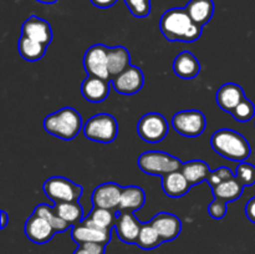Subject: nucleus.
<instances>
[{
  "label": "nucleus",
  "mask_w": 255,
  "mask_h": 254,
  "mask_svg": "<svg viewBox=\"0 0 255 254\" xmlns=\"http://www.w3.org/2000/svg\"><path fill=\"white\" fill-rule=\"evenodd\" d=\"M109 49L104 44H96L86 50L84 56V67L89 76L110 80Z\"/></svg>",
  "instance_id": "obj_9"
},
{
  "label": "nucleus",
  "mask_w": 255,
  "mask_h": 254,
  "mask_svg": "<svg viewBox=\"0 0 255 254\" xmlns=\"http://www.w3.org/2000/svg\"><path fill=\"white\" fill-rule=\"evenodd\" d=\"M142 223L137 221L136 217L133 216V212L128 211H117L116 213V223H115V229L124 243L127 244H136L138 239L139 231H141Z\"/></svg>",
  "instance_id": "obj_10"
},
{
  "label": "nucleus",
  "mask_w": 255,
  "mask_h": 254,
  "mask_svg": "<svg viewBox=\"0 0 255 254\" xmlns=\"http://www.w3.org/2000/svg\"><path fill=\"white\" fill-rule=\"evenodd\" d=\"M236 178L243 184L244 187L253 186L255 183V166L248 162H239L237 167Z\"/></svg>",
  "instance_id": "obj_31"
},
{
  "label": "nucleus",
  "mask_w": 255,
  "mask_h": 254,
  "mask_svg": "<svg viewBox=\"0 0 255 254\" xmlns=\"http://www.w3.org/2000/svg\"><path fill=\"white\" fill-rule=\"evenodd\" d=\"M129 52L124 46H115L109 49V71L111 79L119 76L129 66Z\"/></svg>",
  "instance_id": "obj_24"
},
{
  "label": "nucleus",
  "mask_w": 255,
  "mask_h": 254,
  "mask_svg": "<svg viewBox=\"0 0 255 254\" xmlns=\"http://www.w3.org/2000/svg\"><path fill=\"white\" fill-rule=\"evenodd\" d=\"M45 131L61 139H74L82 127L81 115L72 107H64L47 115L44 120Z\"/></svg>",
  "instance_id": "obj_3"
},
{
  "label": "nucleus",
  "mask_w": 255,
  "mask_h": 254,
  "mask_svg": "<svg viewBox=\"0 0 255 254\" xmlns=\"http://www.w3.org/2000/svg\"><path fill=\"white\" fill-rule=\"evenodd\" d=\"M82 131L87 139L101 142V143H110L116 139L119 133V125L112 115L99 114L87 120Z\"/></svg>",
  "instance_id": "obj_5"
},
{
  "label": "nucleus",
  "mask_w": 255,
  "mask_h": 254,
  "mask_svg": "<svg viewBox=\"0 0 255 254\" xmlns=\"http://www.w3.org/2000/svg\"><path fill=\"white\" fill-rule=\"evenodd\" d=\"M137 133L143 141L157 143L164 139V137L168 133L167 120L164 119L163 115L157 114V112L143 115L137 124Z\"/></svg>",
  "instance_id": "obj_8"
},
{
  "label": "nucleus",
  "mask_w": 255,
  "mask_h": 254,
  "mask_svg": "<svg viewBox=\"0 0 255 254\" xmlns=\"http://www.w3.org/2000/svg\"><path fill=\"white\" fill-rule=\"evenodd\" d=\"M208 213L214 219H223L227 214V202L214 198L208 206Z\"/></svg>",
  "instance_id": "obj_35"
},
{
  "label": "nucleus",
  "mask_w": 255,
  "mask_h": 254,
  "mask_svg": "<svg viewBox=\"0 0 255 254\" xmlns=\"http://www.w3.org/2000/svg\"><path fill=\"white\" fill-rule=\"evenodd\" d=\"M77 246L79 247L74 254H105V247H106L100 243H82Z\"/></svg>",
  "instance_id": "obj_36"
},
{
  "label": "nucleus",
  "mask_w": 255,
  "mask_h": 254,
  "mask_svg": "<svg viewBox=\"0 0 255 254\" xmlns=\"http://www.w3.org/2000/svg\"><path fill=\"white\" fill-rule=\"evenodd\" d=\"M45 194L54 203L59 202H77L82 196V186L65 178V177L55 176L46 179L42 186Z\"/></svg>",
  "instance_id": "obj_6"
},
{
  "label": "nucleus",
  "mask_w": 255,
  "mask_h": 254,
  "mask_svg": "<svg viewBox=\"0 0 255 254\" xmlns=\"http://www.w3.org/2000/svg\"><path fill=\"white\" fill-rule=\"evenodd\" d=\"M211 146L222 157L234 162H244L252 153V148L246 137L239 132L222 128L214 132Z\"/></svg>",
  "instance_id": "obj_2"
},
{
  "label": "nucleus",
  "mask_w": 255,
  "mask_h": 254,
  "mask_svg": "<svg viewBox=\"0 0 255 254\" xmlns=\"http://www.w3.org/2000/svg\"><path fill=\"white\" fill-rule=\"evenodd\" d=\"M234 174L228 167H219V168L214 169V171H211L208 178H207V182L211 184V187H216L218 184L223 183V182L228 181V179L233 178Z\"/></svg>",
  "instance_id": "obj_34"
},
{
  "label": "nucleus",
  "mask_w": 255,
  "mask_h": 254,
  "mask_svg": "<svg viewBox=\"0 0 255 254\" xmlns=\"http://www.w3.org/2000/svg\"><path fill=\"white\" fill-rule=\"evenodd\" d=\"M90 1L100 9H107V7H111L112 5L116 4L117 0H90Z\"/></svg>",
  "instance_id": "obj_38"
},
{
  "label": "nucleus",
  "mask_w": 255,
  "mask_h": 254,
  "mask_svg": "<svg viewBox=\"0 0 255 254\" xmlns=\"http://www.w3.org/2000/svg\"><path fill=\"white\" fill-rule=\"evenodd\" d=\"M244 99H246V94H244L243 87L233 84V82H227V84L222 85L216 95L218 106L223 111L231 112V114Z\"/></svg>",
  "instance_id": "obj_17"
},
{
  "label": "nucleus",
  "mask_w": 255,
  "mask_h": 254,
  "mask_svg": "<svg viewBox=\"0 0 255 254\" xmlns=\"http://www.w3.org/2000/svg\"><path fill=\"white\" fill-rule=\"evenodd\" d=\"M163 242H171L179 236L182 231V222L176 214L161 212L156 214L151 221Z\"/></svg>",
  "instance_id": "obj_16"
},
{
  "label": "nucleus",
  "mask_w": 255,
  "mask_h": 254,
  "mask_svg": "<svg viewBox=\"0 0 255 254\" xmlns=\"http://www.w3.org/2000/svg\"><path fill=\"white\" fill-rule=\"evenodd\" d=\"M81 92L85 99L90 102H102L110 94L109 80L96 76H87L81 85Z\"/></svg>",
  "instance_id": "obj_18"
},
{
  "label": "nucleus",
  "mask_w": 255,
  "mask_h": 254,
  "mask_svg": "<svg viewBox=\"0 0 255 254\" xmlns=\"http://www.w3.org/2000/svg\"><path fill=\"white\" fill-rule=\"evenodd\" d=\"M234 119L239 122H248L251 121L255 115V106L251 100L246 99L232 111Z\"/></svg>",
  "instance_id": "obj_32"
},
{
  "label": "nucleus",
  "mask_w": 255,
  "mask_h": 254,
  "mask_svg": "<svg viewBox=\"0 0 255 254\" xmlns=\"http://www.w3.org/2000/svg\"><path fill=\"white\" fill-rule=\"evenodd\" d=\"M192 184L186 178L182 171L171 172L162 177V188L163 192L171 198H179L183 197L191 189Z\"/></svg>",
  "instance_id": "obj_19"
},
{
  "label": "nucleus",
  "mask_w": 255,
  "mask_h": 254,
  "mask_svg": "<svg viewBox=\"0 0 255 254\" xmlns=\"http://www.w3.org/2000/svg\"><path fill=\"white\" fill-rule=\"evenodd\" d=\"M173 71L181 79L192 80L198 76L201 71V64L192 52L183 51L174 60Z\"/></svg>",
  "instance_id": "obj_20"
},
{
  "label": "nucleus",
  "mask_w": 255,
  "mask_h": 254,
  "mask_svg": "<svg viewBox=\"0 0 255 254\" xmlns=\"http://www.w3.org/2000/svg\"><path fill=\"white\" fill-rule=\"evenodd\" d=\"M17 50L22 59L26 61H37L45 55L46 46L41 42H37L26 36H21L17 41Z\"/></svg>",
  "instance_id": "obj_28"
},
{
  "label": "nucleus",
  "mask_w": 255,
  "mask_h": 254,
  "mask_svg": "<svg viewBox=\"0 0 255 254\" xmlns=\"http://www.w3.org/2000/svg\"><path fill=\"white\" fill-rule=\"evenodd\" d=\"M56 213L66 221L70 226L80 223L84 221V209L81 203L77 202H59L54 206Z\"/></svg>",
  "instance_id": "obj_27"
},
{
  "label": "nucleus",
  "mask_w": 255,
  "mask_h": 254,
  "mask_svg": "<svg viewBox=\"0 0 255 254\" xmlns=\"http://www.w3.org/2000/svg\"><path fill=\"white\" fill-rule=\"evenodd\" d=\"M21 36H26L47 46L52 40V30L46 20L37 17L36 15H31L22 24Z\"/></svg>",
  "instance_id": "obj_15"
},
{
  "label": "nucleus",
  "mask_w": 255,
  "mask_h": 254,
  "mask_svg": "<svg viewBox=\"0 0 255 254\" xmlns=\"http://www.w3.org/2000/svg\"><path fill=\"white\" fill-rule=\"evenodd\" d=\"M172 126L182 136L194 138L201 136L206 129V116L198 110H184L174 115Z\"/></svg>",
  "instance_id": "obj_7"
},
{
  "label": "nucleus",
  "mask_w": 255,
  "mask_h": 254,
  "mask_svg": "<svg viewBox=\"0 0 255 254\" xmlns=\"http://www.w3.org/2000/svg\"><path fill=\"white\" fill-rule=\"evenodd\" d=\"M125 2L136 17H146L151 12V0H125Z\"/></svg>",
  "instance_id": "obj_33"
},
{
  "label": "nucleus",
  "mask_w": 255,
  "mask_h": 254,
  "mask_svg": "<svg viewBox=\"0 0 255 254\" xmlns=\"http://www.w3.org/2000/svg\"><path fill=\"white\" fill-rule=\"evenodd\" d=\"M139 169L152 176H166L171 172L179 171L183 166L178 158L162 151L143 152L137 159Z\"/></svg>",
  "instance_id": "obj_4"
},
{
  "label": "nucleus",
  "mask_w": 255,
  "mask_h": 254,
  "mask_svg": "<svg viewBox=\"0 0 255 254\" xmlns=\"http://www.w3.org/2000/svg\"><path fill=\"white\" fill-rule=\"evenodd\" d=\"M34 213L42 217L44 219H46V221L51 224V227L55 229L56 233H62V232L67 231V229L70 228V224L67 223L66 221H64V219L56 213L54 207H50L49 204H39V206L35 208Z\"/></svg>",
  "instance_id": "obj_30"
},
{
  "label": "nucleus",
  "mask_w": 255,
  "mask_h": 254,
  "mask_svg": "<svg viewBox=\"0 0 255 254\" xmlns=\"http://www.w3.org/2000/svg\"><path fill=\"white\" fill-rule=\"evenodd\" d=\"M111 233L112 231H104V229L89 226L84 222L75 224L71 229V237L77 244L100 243L106 246L111 241Z\"/></svg>",
  "instance_id": "obj_14"
},
{
  "label": "nucleus",
  "mask_w": 255,
  "mask_h": 254,
  "mask_svg": "<svg viewBox=\"0 0 255 254\" xmlns=\"http://www.w3.org/2000/svg\"><path fill=\"white\" fill-rule=\"evenodd\" d=\"M163 243L161 236L158 234V232L156 231L153 226L151 224V222L148 223H142L141 231H139L138 239H137L136 244L142 249H154L157 247H159V244Z\"/></svg>",
  "instance_id": "obj_29"
},
{
  "label": "nucleus",
  "mask_w": 255,
  "mask_h": 254,
  "mask_svg": "<svg viewBox=\"0 0 255 254\" xmlns=\"http://www.w3.org/2000/svg\"><path fill=\"white\" fill-rule=\"evenodd\" d=\"M202 27L191 19L184 7L167 10L159 21L161 32L168 41H196L201 37Z\"/></svg>",
  "instance_id": "obj_1"
},
{
  "label": "nucleus",
  "mask_w": 255,
  "mask_h": 254,
  "mask_svg": "<svg viewBox=\"0 0 255 254\" xmlns=\"http://www.w3.org/2000/svg\"><path fill=\"white\" fill-rule=\"evenodd\" d=\"M0 214H1V227H0V228L4 229L5 227H6L9 218H7V213L5 211H1V213H0Z\"/></svg>",
  "instance_id": "obj_39"
},
{
  "label": "nucleus",
  "mask_w": 255,
  "mask_h": 254,
  "mask_svg": "<svg viewBox=\"0 0 255 254\" xmlns=\"http://www.w3.org/2000/svg\"><path fill=\"white\" fill-rule=\"evenodd\" d=\"M116 213L117 212L115 209L94 208L82 222L89 226L104 229V231H112L116 223Z\"/></svg>",
  "instance_id": "obj_23"
},
{
  "label": "nucleus",
  "mask_w": 255,
  "mask_h": 254,
  "mask_svg": "<svg viewBox=\"0 0 255 254\" xmlns=\"http://www.w3.org/2000/svg\"><path fill=\"white\" fill-rule=\"evenodd\" d=\"M184 9L196 24L204 26L213 17L214 2L213 0H189Z\"/></svg>",
  "instance_id": "obj_21"
},
{
  "label": "nucleus",
  "mask_w": 255,
  "mask_h": 254,
  "mask_svg": "<svg viewBox=\"0 0 255 254\" xmlns=\"http://www.w3.org/2000/svg\"><path fill=\"white\" fill-rule=\"evenodd\" d=\"M246 214H247V217H248L249 221L255 223V197L254 198H252L251 201L247 203Z\"/></svg>",
  "instance_id": "obj_37"
},
{
  "label": "nucleus",
  "mask_w": 255,
  "mask_h": 254,
  "mask_svg": "<svg viewBox=\"0 0 255 254\" xmlns=\"http://www.w3.org/2000/svg\"><path fill=\"white\" fill-rule=\"evenodd\" d=\"M122 188L120 184L114 182L102 183L95 188L92 193V204L94 208H106V209H119L120 198H121Z\"/></svg>",
  "instance_id": "obj_12"
},
{
  "label": "nucleus",
  "mask_w": 255,
  "mask_h": 254,
  "mask_svg": "<svg viewBox=\"0 0 255 254\" xmlns=\"http://www.w3.org/2000/svg\"><path fill=\"white\" fill-rule=\"evenodd\" d=\"M36 1L42 2V4H54V2H56L57 0H36Z\"/></svg>",
  "instance_id": "obj_40"
},
{
  "label": "nucleus",
  "mask_w": 255,
  "mask_h": 254,
  "mask_svg": "<svg viewBox=\"0 0 255 254\" xmlns=\"http://www.w3.org/2000/svg\"><path fill=\"white\" fill-rule=\"evenodd\" d=\"M212 191H213L214 198L228 203V202H234L241 198L244 191V186L236 177H233V178L228 179V181L223 182L218 186L212 187Z\"/></svg>",
  "instance_id": "obj_25"
},
{
  "label": "nucleus",
  "mask_w": 255,
  "mask_h": 254,
  "mask_svg": "<svg viewBox=\"0 0 255 254\" xmlns=\"http://www.w3.org/2000/svg\"><path fill=\"white\" fill-rule=\"evenodd\" d=\"M146 202V194L141 187L128 186L122 188L121 198H120L119 211L134 212L143 207Z\"/></svg>",
  "instance_id": "obj_22"
},
{
  "label": "nucleus",
  "mask_w": 255,
  "mask_h": 254,
  "mask_svg": "<svg viewBox=\"0 0 255 254\" xmlns=\"http://www.w3.org/2000/svg\"><path fill=\"white\" fill-rule=\"evenodd\" d=\"M24 231L27 238L36 244L47 243V242L51 241L52 237L56 233L46 219L35 213H32L27 218Z\"/></svg>",
  "instance_id": "obj_13"
},
{
  "label": "nucleus",
  "mask_w": 255,
  "mask_h": 254,
  "mask_svg": "<svg viewBox=\"0 0 255 254\" xmlns=\"http://www.w3.org/2000/svg\"><path fill=\"white\" fill-rule=\"evenodd\" d=\"M181 171L192 186L207 181L209 173H211V168H209L208 163L201 161V159H193V161L186 162L182 166Z\"/></svg>",
  "instance_id": "obj_26"
},
{
  "label": "nucleus",
  "mask_w": 255,
  "mask_h": 254,
  "mask_svg": "<svg viewBox=\"0 0 255 254\" xmlns=\"http://www.w3.org/2000/svg\"><path fill=\"white\" fill-rule=\"evenodd\" d=\"M112 85L115 90L122 95H133L143 87L144 76L139 67L129 65L122 74L114 77Z\"/></svg>",
  "instance_id": "obj_11"
}]
</instances>
